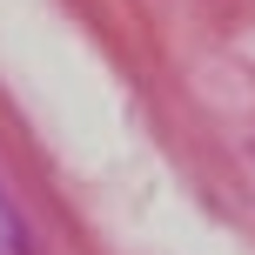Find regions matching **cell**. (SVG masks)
Returning <instances> with one entry per match:
<instances>
[]
</instances>
